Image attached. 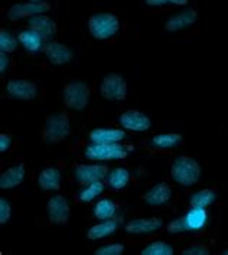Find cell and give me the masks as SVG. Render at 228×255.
I'll use <instances>...</instances> for the list:
<instances>
[{"instance_id":"obj_4","label":"cell","mask_w":228,"mask_h":255,"mask_svg":"<svg viewBox=\"0 0 228 255\" xmlns=\"http://www.w3.org/2000/svg\"><path fill=\"white\" fill-rule=\"evenodd\" d=\"M90 97H91L90 87L82 81L68 82L62 91V98H64L65 106L74 111H82L84 108H87L90 103Z\"/></svg>"},{"instance_id":"obj_7","label":"cell","mask_w":228,"mask_h":255,"mask_svg":"<svg viewBox=\"0 0 228 255\" xmlns=\"http://www.w3.org/2000/svg\"><path fill=\"white\" fill-rule=\"evenodd\" d=\"M51 4L45 1H23V3H14L7 10V19L12 22H19L22 19H29L36 14H45L49 12Z\"/></svg>"},{"instance_id":"obj_6","label":"cell","mask_w":228,"mask_h":255,"mask_svg":"<svg viewBox=\"0 0 228 255\" xmlns=\"http://www.w3.org/2000/svg\"><path fill=\"white\" fill-rule=\"evenodd\" d=\"M100 94L107 101H123L127 95V82L120 74H108L101 81Z\"/></svg>"},{"instance_id":"obj_23","label":"cell","mask_w":228,"mask_h":255,"mask_svg":"<svg viewBox=\"0 0 228 255\" xmlns=\"http://www.w3.org/2000/svg\"><path fill=\"white\" fill-rule=\"evenodd\" d=\"M107 180L110 188L114 189V190H121V189H124L129 185V182H130V173L124 167H116L111 172H108Z\"/></svg>"},{"instance_id":"obj_17","label":"cell","mask_w":228,"mask_h":255,"mask_svg":"<svg viewBox=\"0 0 228 255\" xmlns=\"http://www.w3.org/2000/svg\"><path fill=\"white\" fill-rule=\"evenodd\" d=\"M126 138L124 128H111V127H98L90 131V140L91 143H120Z\"/></svg>"},{"instance_id":"obj_27","label":"cell","mask_w":228,"mask_h":255,"mask_svg":"<svg viewBox=\"0 0 228 255\" xmlns=\"http://www.w3.org/2000/svg\"><path fill=\"white\" fill-rule=\"evenodd\" d=\"M143 255H174V248L165 241L150 242L148 247L142 250Z\"/></svg>"},{"instance_id":"obj_19","label":"cell","mask_w":228,"mask_h":255,"mask_svg":"<svg viewBox=\"0 0 228 255\" xmlns=\"http://www.w3.org/2000/svg\"><path fill=\"white\" fill-rule=\"evenodd\" d=\"M25 175H26V170H25L23 163L10 166L0 176V188L7 190V189H13L16 186H19L23 182Z\"/></svg>"},{"instance_id":"obj_13","label":"cell","mask_w":228,"mask_h":255,"mask_svg":"<svg viewBox=\"0 0 228 255\" xmlns=\"http://www.w3.org/2000/svg\"><path fill=\"white\" fill-rule=\"evenodd\" d=\"M163 227V221L159 218H139L126 224V232L133 235H150L158 232Z\"/></svg>"},{"instance_id":"obj_29","label":"cell","mask_w":228,"mask_h":255,"mask_svg":"<svg viewBox=\"0 0 228 255\" xmlns=\"http://www.w3.org/2000/svg\"><path fill=\"white\" fill-rule=\"evenodd\" d=\"M17 43H19V39L13 36L9 30H6V29L0 30V51L1 52L12 54L16 51Z\"/></svg>"},{"instance_id":"obj_33","label":"cell","mask_w":228,"mask_h":255,"mask_svg":"<svg viewBox=\"0 0 228 255\" xmlns=\"http://www.w3.org/2000/svg\"><path fill=\"white\" fill-rule=\"evenodd\" d=\"M189 0H145V3L150 7H161V6H187Z\"/></svg>"},{"instance_id":"obj_11","label":"cell","mask_w":228,"mask_h":255,"mask_svg":"<svg viewBox=\"0 0 228 255\" xmlns=\"http://www.w3.org/2000/svg\"><path fill=\"white\" fill-rule=\"evenodd\" d=\"M9 97L20 101H32L38 95V85L29 80H10L4 87Z\"/></svg>"},{"instance_id":"obj_8","label":"cell","mask_w":228,"mask_h":255,"mask_svg":"<svg viewBox=\"0 0 228 255\" xmlns=\"http://www.w3.org/2000/svg\"><path fill=\"white\" fill-rule=\"evenodd\" d=\"M46 211H48L49 222L54 224V225H64V224H67L68 219H69V215H71L69 202L62 195L51 196L48 199V203H46Z\"/></svg>"},{"instance_id":"obj_26","label":"cell","mask_w":228,"mask_h":255,"mask_svg":"<svg viewBox=\"0 0 228 255\" xmlns=\"http://www.w3.org/2000/svg\"><path fill=\"white\" fill-rule=\"evenodd\" d=\"M117 212V205L116 202H113L111 199H100L95 203L94 206V216L100 221H107V219H113L116 216Z\"/></svg>"},{"instance_id":"obj_38","label":"cell","mask_w":228,"mask_h":255,"mask_svg":"<svg viewBox=\"0 0 228 255\" xmlns=\"http://www.w3.org/2000/svg\"><path fill=\"white\" fill-rule=\"evenodd\" d=\"M27 1H45V0H27Z\"/></svg>"},{"instance_id":"obj_22","label":"cell","mask_w":228,"mask_h":255,"mask_svg":"<svg viewBox=\"0 0 228 255\" xmlns=\"http://www.w3.org/2000/svg\"><path fill=\"white\" fill-rule=\"evenodd\" d=\"M119 228V222L113 218V219H107V221H101L100 224H95L94 227L88 229L87 232V238L91 241H98L103 240L106 237L113 235Z\"/></svg>"},{"instance_id":"obj_31","label":"cell","mask_w":228,"mask_h":255,"mask_svg":"<svg viewBox=\"0 0 228 255\" xmlns=\"http://www.w3.org/2000/svg\"><path fill=\"white\" fill-rule=\"evenodd\" d=\"M181 254L184 255H210L211 254V251H210V248L207 247V245H204V244H191V245H187L182 251H181Z\"/></svg>"},{"instance_id":"obj_9","label":"cell","mask_w":228,"mask_h":255,"mask_svg":"<svg viewBox=\"0 0 228 255\" xmlns=\"http://www.w3.org/2000/svg\"><path fill=\"white\" fill-rule=\"evenodd\" d=\"M107 164L95 163V164H78L74 169V177L81 185H90L93 182L103 180L108 175Z\"/></svg>"},{"instance_id":"obj_35","label":"cell","mask_w":228,"mask_h":255,"mask_svg":"<svg viewBox=\"0 0 228 255\" xmlns=\"http://www.w3.org/2000/svg\"><path fill=\"white\" fill-rule=\"evenodd\" d=\"M10 146H12V137H10V134L1 133L0 134V151L1 153L7 151L10 148Z\"/></svg>"},{"instance_id":"obj_21","label":"cell","mask_w":228,"mask_h":255,"mask_svg":"<svg viewBox=\"0 0 228 255\" xmlns=\"http://www.w3.org/2000/svg\"><path fill=\"white\" fill-rule=\"evenodd\" d=\"M38 186L42 190H59L61 189V172L56 167H45L38 175Z\"/></svg>"},{"instance_id":"obj_3","label":"cell","mask_w":228,"mask_h":255,"mask_svg":"<svg viewBox=\"0 0 228 255\" xmlns=\"http://www.w3.org/2000/svg\"><path fill=\"white\" fill-rule=\"evenodd\" d=\"M71 133V123L65 113L51 114L43 126V138L49 144H58L67 140Z\"/></svg>"},{"instance_id":"obj_32","label":"cell","mask_w":228,"mask_h":255,"mask_svg":"<svg viewBox=\"0 0 228 255\" xmlns=\"http://www.w3.org/2000/svg\"><path fill=\"white\" fill-rule=\"evenodd\" d=\"M10 215H12V205H10V202L7 201V199H4V198H1L0 199V224L1 225L7 224L9 219H10Z\"/></svg>"},{"instance_id":"obj_36","label":"cell","mask_w":228,"mask_h":255,"mask_svg":"<svg viewBox=\"0 0 228 255\" xmlns=\"http://www.w3.org/2000/svg\"><path fill=\"white\" fill-rule=\"evenodd\" d=\"M10 67V58H9V54L6 52H1L0 54V72L4 74L7 69Z\"/></svg>"},{"instance_id":"obj_10","label":"cell","mask_w":228,"mask_h":255,"mask_svg":"<svg viewBox=\"0 0 228 255\" xmlns=\"http://www.w3.org/2000/svg\"><path fill=\"white\" fill-rule=\"evenodd\" d=\"M119 123L124 130L134 131V133H143L148 131L152 127V121L145 113L139 110H127L119 116Z\"/></svg>"},{"instance_id":"obj_37","label":"cell","mask_w":228,"mask_h":255,"mask_svg":"<svg viewBox=\"0 0 228 255\" xmlns=\"http://www.w3.org/2000/svg\"><path fill=\"white\" fill-rule=\"evenodd\" d=\"M223 254L228 255V248H227V250H224V251H223Z\"/></svg>"},{"instance_id":"obj_34","label":"cell","mask_w":228,"mask_h":255,"mask_svg":"<svg viewBox=\"0 0 228 255\" xmlns=\"http://www.w3.org/2000/svg\"><path fill=\"white\" fill-rule=\"evenodd\" d=\"M185 224H184V218H176L172 222L168 224V232L169 234H181L185 232Z\"/></svg>"},{"instance_id":"obj_1","label":"cell","mask_w":228,"mask_h":255,"mask_svg":"<svg viewBox=\"0 0 228 255\" xmlns=\"http://www.w3.org/2000/svg\"><path fill=\"white\" fill-rule=\"evenodd\" d=\"M201 164L191 156H178L171 166L172 180L184 188L197 185L201 179Z\"/></svg>"},{"instance_id":"obj_28","label":"cell","mask_w":228,"mask_h":255,"mask_svg":"<svg viewBox=\"0 0 228 255\" xmlns=\"http://www.w3.org/2000/svg\"><path fill=\"white\" fill-rule=\"evenodd\" d=\"M104 192V185L101 180L98 182H93L90 185H85V188L80 192V201L81 202H93Z\"/></svg>"},{"instance_id":"obj_18","label":"cell","mask_w":228,"mask_h":255,"mask_svg":"<svg viewBox=\"0 0 228 255\" xmlns=\"http://www.w3.org/2000/svg\"><path fill=\"white\" fill-rule=\"evenodd\" d=\"M172 198V189L168 183L161 182L158 185H155L153 188H150L143 195V201L146 202L150 206H161L171 201Z\"/></svg>"},{"instance_id":"obj_2","label":"cell","mask_w":228,"mask_h":255,"mask_svg":"<svg viewBox=\"0 0 228 255\" xmlns=\"http://www.w3.org/2000/svg\"><path fill=\"white\" fill-rule=\"evenodd\" d=\"M120 30V19L108 12H97L88 17V32L97 40L111 39Z\"/></svg>"},{"instance_id":"obj_24","label":"cell","mask_w":228,"mask_h":255,"mask_svg":"<svg viewBox=\"0 0 228 255\" xmlns=\"http://www.w3.org/2000/svg\"><path fill=\"white\" fill-rule=\"evenodd\" d=\"M217 199V193L214 189L205 188L201 190H197L195 193L191 195L189 198V205L191 206H198V208H208L213 205Z\"/></svg>"},{"instance_id":"obj_16","label":"cell","mask_w":228,"mask_h":255,"mask_svg":"<svg viewBox=\"0 0 228 255\" xmlns=\"http://www.w3.org/2000/svg\"><path fill=\"white\" fill-rule=\"evenodd\" d=\"M185 229L188 232H200L207 227L208 224V212L207 208H198V206H191L188 212L182 216Z\"/></svg>"},{"instance_id":"obj_15","label":"cell","mask_w":228,"mask_h":255,"mask_svg":"<svg viewBox=\"0 0 228 255\" xmlns=\"http://www.w3.org/2000/svg\"><path fill=\"white\" fill-rule=\"evenodd\" d=\"M27 27L38 32L45 40H51L56 35L58 29L54 19L46 14H36L27 19Z\"/></svg>"},{"instance_id":"obj_30","label":"cell","mask_w":228,"mask_h":255,"mask_svg":"<svg viewBox=\"0 0 228 255\" xmlns=\"http://www.w3.org/2000/svg\"><path fill=\"white\" fill-rule=\"evenodd\" d=\"M124 253L123 244H107L95 250V255H120Z\"/></svg>"},{"instance_id":"obj_20","label":"cell","mask_w":228,"mask_h":255,"mask_svg":"<svg viewBox=\"0 0 228 255\" xmlns=\"http://www.w3.org/2000/svg\"><path fill=\"white\" fill-rule=\"evenodd\" d=\"M17 39H19V43L23 46V49L30 52V54H36L39 52L40 49H43V42L45 39L40 36L38 32H35L33 29L30 27H26L23 30L19 32L17 35Z\"/></svg>"},{"instance_id":"obj_5","label":"cell","mask_w":228,"mask_h":255,"mask_svg":"<svg viewBox=\"0 0 228 255\" xmlns=\"http://www.w3.org/2000/svg\"><path fill=\"white\" fill-rule=\"evenodd\" d=\"M84 156L93 161L123 160L127 157V148L121 146L120 143H91L84 148Z\"/></svg>"},{"instance_id":"obj_14","label":"cell","mask_w":228,"mask_h":255,"mask_svg":"<svg viewBox=\"0 0 228 255\" xmlns=\"http://www.w3.org/2000/svg\"><path fill=\"white\" fill-rule=\"evenodd\" d=\"M198 20V12L192 7L185 9L179 13L172 14L166 22H165V30L168 32H178L182 29L192 26Z\"/></svg>"},{"instance_id":"obj_12","label":"cell","mask_w":228,"mask_h":255,"mask_svg":"<svg viewBox=\"0 0 228 255\" xmlns=\"http://www.w3.org/2000/svg\"><path fill=\"white\" fill-rule=\"evenodd\" d=\"M43 54L48 58L49 64L56 65V67L65 65L68 62H71L74 58V51L68 45L56 42V40H49L43 46Z\"/></svg>"},{"instance_id":"obj_25","label":"cell","mask_w":228,"mask_h":255,"mask_svg":"<svg viewBox=\"0 0 228 255\" xmlns=\"http://www.w3.org/2000/svg\"><path fill=\"white\" fill-rule=\"evenodd\" d=\"M182 141V135L178 133H162L150 138V146L155 148L176 147Z\"/></svg>"}]
</instances>
